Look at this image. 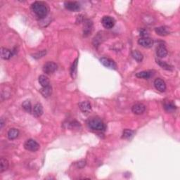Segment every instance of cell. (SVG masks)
<instances>
[{"mask_svg": "<svg viewBox=\"0 0 180 180\" xmlns=\"http://www.w3.org/2000/svg\"><path fill=\"white\" fill-rule=\"evenodd\" d=\"M38 80H39V83L42 87L50 86V81H49V78L46 76H44V75H41L39 77V78H38Z\"/></svg>", "mask_w": 180, "mask_h": 180, "instance_id": "obj_18", "label": "cell"}, {"mask_svg": "<svg viewBox=\"0 0 180 180\" xmlns=\"http://www.w3.org/2000/svg\"><path fill=\"white\" fill-rule=\"evenodd\" d=\"M138 44L144 48H151L153 44V40L149 37H141L138 40Z\"/></svg>", "mask_w": 180, "mask_h": 180, "instance_id": "obj_9", "label": "cell"}, {"mask_svg": "<svg viewBox=\"0 0 180 180\" xmlns=\"http://www.w3.org/2000/svg\"><path fill=\"white\" fill-rule=\"evenodd\" d=\"M4 123H5V122H4V119L2 118L1 119V121H0V126H1V129H2V128H3L4 125Z\"/></svg>", "mask_w": 180, "mask_h": 180, "instance_id": "obj_31", "label": "cell"}, {"mask_svg": "<svg viewBox=\"0 0 180 180\" xmlns=\"http://www.w3.org/2000/svg\"><path fill=\"white\" fill-rule=\"evenodd\" d=\"M135 134V132L133 130L126 129L123 131V136H122V138L124 139H128V140H130L132 137H134Z\"/></svg>", "mask_w": 180, "mask_h": 180, "instance_id": "obj_24", "label": "cell"}, {"mask_svg": "<svg viewBox=\"0 0 180 180\" xmlns=\"http://www.w3.org/2000/svg\"><path fill=\"white\" fill-rule=\"evenodd\" d=\"M31 10L40 19L44 18L49 14L48 6L42 2H35L32 4Z\"/></svg>", "mask_w": 180, "mask_h": 180, "instance_id": "obj_1", "label": "cell"}, {"mask_svg": "<svg viewBox=\"0 0 180 180\" xmlns=\"http://www.w3.org/2000/svg\"><path fill=\"white\" fill-rule=\"evenodd\" d=\"M132 57H133L134 59L136 60L137 62H139V63H140V62H141L143 61V56L142 53L140 52V51H139L137 50L132 51Z\"/></svg>", "mask_w": 180, "mask_h": 180, "instance_id": "obj_25", "label": "cell"}, {"mask_svg": "<svg viewBox=\"0 0 180 180\" xmlns=\"http://www.w3.org/2000/svg\"><path fill=\"white\" fill-rule=\"evenodd\" d=\"M139 33H140V35L142 37H148V31L146 30H144V29H141L140 30V32H139Z\"/></svg>", "mask_w": 180, "mask_h": 180, "instance_id": "obj_30", "label": "cell"}, {"mask_svg": "<svg viewBox=\"0 0 180 180\" xmlns=\"http://www.w3.org/2000/svg\"><path fill=\"white\" fill-rule=\"evenodd\" d=\"M154 86L156 89L160 92H164L166 90V84L163 80L160 78L156 79L154 81Z\"/></svg>", "mask_w": 180, "mask_h": 180, "instance_id": "obj_11", "label": "cell"}, {"mask_svg": "<svg viewBox=\"0 0 180 180\" xmlns=\"http://www.w3.org/2000/svg\"><path fill=\"white\" fill-rule=\"evenodd\" d=\"M164 108L167 112L168 113H172L173 111L176 110L177 106L172 101H168L166 103H165L164 104Z\"/></svg>", "mask_w": 180, "mask_h": 180, "instance_id": "obj_20", "label": "cell"}, {"mask_svg": "<svg viewBox=\"0 0 180 180\" xmlns=\"http://www.w3.org/2000/svg\"><path fill=\"white\" fill-rule=\"evenodd\" d=\"M168 49L163 44H160L156 49V54L159 58H165L168 55Z\"/></svg>", "mask_w": 180, "mask_h": 180, "instance_id": "obj_12", "label": "cell"}, {"mask_svg": "<svg viewBox=\"0 0 180 180\" xmlns=\"http://www.w3.org/2000/svg\"><path fill=\"white\" fill-rule=\"evenodd\" d=\"M155 32L158 35L162 36V37L170 35V30H169V28L167 26H160L156 27Z\"/></svg>", "mask_w": 180, "mask_h": 180, "instance_id": "obj_13", "label": "cell"}, {"mask_svg": "<svg viewBox=\"0 0 180 180\" xmlns=\"http://www.w3.org/2000/svg\"><path fill=\"white\" fill-rule=\"evenodd\" d=\"M92 30H93V23L89 19H86L84 21V24H83V36L85 37L88 36L92 33Z\"/></svg>", "mask_w": 180, "mask_h": 180, "instance_id": "obj_7", "label": "cell"}, {"mask_svg": "<svg viewBox=\"0 0 180 180\" xmlns=\"http://www.w3.org/2000/svg\"><path fill=\"white\" fill-rule=\"evenodd\" d=\"M78 105L80 111L84 113H88L92 111V106L89 101L80 102Z\"/></svg>", "mask_w": 180, "mask_h": 180, "instance_id": "obj_14", "label": "cell"}, {"mask_svg": "<svg viewBox=\"0 0 180 180\" xmlns=\"http://www.w3.org/2000/svg\"><path fill=\"white\" fill-rule=\"evenodd\" d=\"M146 106L141 103H137L132 107V111L136 115H141L145 112Z\"/></svg>", "mask_w": 180, "mask_h": 180, "instance_id": "obj_10", "label": "cell"}, {"mask_svg": "<svg viewBox=\"0 0 180 180\" xmlns=\"http://www.w3.org/2000/svg\"><path fill=\"white\" fill-rule=\"evenodd\" d=\"M153 71H151V70H144V71L137 72L136 74V77L138 78L149 79L151 76H153Z\"/></svg>", "mask_w": 180, "mask_h": 180, "instance_id": "obj_16", "label": "cell"}, {"mask_svg": "<svg viewBox=\"0 0 180 180\" xmlns=\"http://www.w3.org/2000/svg\"><path fill=\"white\" fill-rule=\"evenodd\" d=\"M100 62L101 63L103 66L105 67L109 68V69L112 70H116L117 69V65L115 62L113 60L109 59L106 57H102L100 59Z\"/></svg>", "mask_w": 180, "mask_h": 180, "instance_id": "obj_6", "label": "cell"}, {"mask_svg": "<svg viewBox=\"0 0 180 180\" xmlns=\"http://www.w3.org/2000/svg\"><path fill=\"white\" fill-rule=\"evenodd\" d=\"M19 135V131L18 130L16 129V128H11L8 130L7 133V137L8 139L10 140H14V139H16L17 137H18Z\"/></svg>", "mask_w": 180, "mask_h": 180, "instance_id": "obj_19", "label": "cell"}, {"mask_svg": "<svg viewBox=\"0 0 180 180\" xmlns=\"http://www.w3.org/2000/svg\"><path fill=\"white\" fill-rule=\"evenodd\" d=\"M33 112L34 115H35V117H39L41 116V115L43 114V107H42V104H39V103L37 104H35L33 108Z\"/></svg>", "mask_w": 180, "mask_h": 180, "instance_id": "obj_15", "label": "cell"}, {"mask_svg": "<svg viewBox=\"0 0 180 180\" xmlns=\"http://www.w3.org/2000/svg\"><path fill=\"white\" fill-rule=\"evenodd\" d=\"M101 23L105 28L111 29L114 27L115 21L113 17L109 16H105L101 19Z\"/></svg>", "mask_w": 180, "mask_h": 180, "instance_id": "obj_5", "label": "cell"}, {"mask_svg": "<svg viewBox=\"0 0 180 180\" xmlns=\"http://www.w3.org/2000/svg\"><path fill=\"white\" fill-rule=\"evenodd\" d=\"M24 148L27 151L35 152L39 150L40 144L34 139H30L25 141L24 143Z\"/></svg>", "mask_w": 180, "mask_h": 180, "instance_id": "obj_3", "label": "cell"}, {"mask_svg": "<svg viewBox=\"0 0 180 180\" xmlns=\"http://www.w3.org/2000/svg\"><path fill=\"white\" fill-rule=\"evenodd\" d=\"M88 126L90 129L94 130V131H104L106 129L105 123L98 117H94V118L89 120L88 122Z\"/></svg>", "mask_w": 180, "mask_h": 180, "instance_id": "obj_2", "label": "cell"}, {"mask_svg": "<svg viewBox=\"0 0 180 180\" xmlns=\"http://www.w3.org/2000/svg\"><path fill=\"white\" fill-rule=\"evenodd\" d=\"M47 54V51L46 50H42V51H38V52L34 53L32 56H33V57L34 59H40V58L43 57L44 56H45Z\"/></svg>", "mask_w": 180, "mask_h": 180, "instance_id": "obj_28", "label": "cell"}, {"mask_svg": "<svg viewBox=\"0 0 180 180\" xmlns=\"http://www.w3.org/2000/svg\"><path fill=\"white\" fill-rule=\"evenodd\" d=\"M64 6L66 9L70 11L76 12L80 9V5L77 2H66L64 3Z\"/></svg>", "mask_w": 180, "mask_h": 180, "instance_id": "obj_8", "label": "cell"}, {"mask_svg": "<svg viewBox=\"0 0 180 180\" xmlns=\"http://www.w3.org/2000/svg\"><path fill=\"white\" fill-rule=\"evenodd\" d=\"M8 166H9V163H8V161L7 159L4 158H1V160H0V172H3L4 171H6L8 168Z\"/></svg>", "mask_w": 180, "mask_h": 180, "instance_id": "obj_22", "label": "cell"}, {"mask_svg": "<svg viewBox=\"0 0 180 180\" xmlns=\"http://www.w3.org/2000/svg\"><path fill=\"white\" fill-rule=\"evenodd\" d=\"M40 92L42 94V95L44 96V97H49V96H51V93H52V88H51V85L46 87H42L40 89Z\"/></svg>", "mask_w": 180, "mask_h": 180, "instance_id": "obj_23", "label": "cell"}, {"mask_svg": "<svg viewBox=\"0 0 180 180\" xmlns=\"http://www.w3.org/2000/svg\"><path fill=\"white\" fill-rule=\"evenodd\" d=\"M22 107L24 110L26 111V112L31 113L32 112V105L31 103L29 100H26L25 101L23 102L22 104Z\"/></svg>", "mask_w": 180, "mask_h": 180, "instance_id": "obj_26", "label": "cell"}, {"mask_svg": "<svg viewBox=\"0 0 180 180\" xmlns=\"http://www.w3.org/2000/svg\"><path fill=\"white\" fill-rule=\"evenodd\" d=\"M58 66L53 61H48L43 66L42 70L45 74L51 75L53 74L57 70Z\"/></svg>", "mask_w": 180, "mask_h": 180, "instance_id": "obj_4", "label": "cell"}, {"mask_svg": "<svg viewBox=\"0 0 180 180\" xmlns=\"http://www.w3.org/2000/svg\"><path fill=\"white\" fill-rule=\"evenodd\" d=\"M13 55L12 51L8 49L4 48V47H2L1 48V57L2 59L4 60H8L11 58Z\"/></svg>", "mask_w": 180, "mask_h": 180, "instance_id": "obj_17", "label": "cell"}, {"mask_svg": "<svg viewBox=\"0 0 180 180\" xmlns=\"http://www.w3.org/2000/svg\"><path fill=\"white\" fill-rule=\"evenodd\" d=\"M157 63L160 66V67H161L162 68H163V69H165V70H172L173 69L172 66L169 65V64H168L166 62H165V61H160V60H158Z\"/></svg>", "mask_w": 180, "mask_h": 180, "instance_id": "obj_27", "label": "cell"}, {"mask_svg": "<svg viewBox=\"0 0 180 180\" xmlns=\"http://www.w3.org/2000/svg\"><path fill=\"white\" fill-rule=\"evenodd\" d=\"M76 165L78 168H82L86 166V161H85V160H80V161H79Z\"/></svg>", "mask_w": 180, "mask_h": 180, "instance_id": "obj_29", "label": "cell"}, {"mask_svg": "<svg viewBox=\"0 0 180 180\" xmlns=\"http://www.w3.org/2000/svg\"><path fill=\"white\" fill-rule=\"evenodd\" d=\"M78 59L75 60L73 63L72 64L71 68H70V76L72 78L75 79L77 76V70H78Z\"/></svg>", "mask_w": 180, "mask_h": 180, "instance_id": "obj_21", "label": "cell"}]
</instances>
